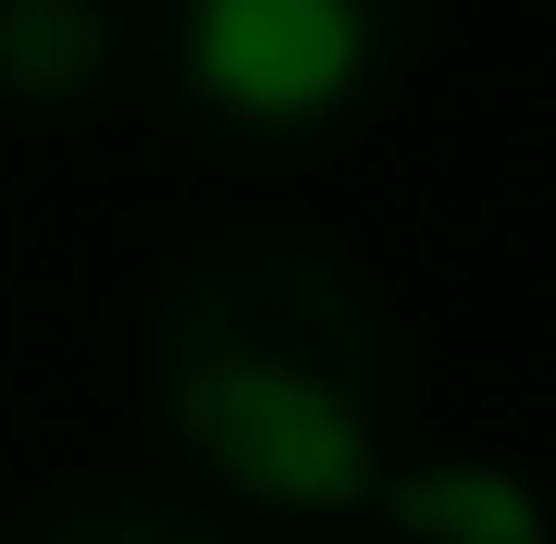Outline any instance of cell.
<instances>
[{"instance_id": "1", "label": "cell", "mask_w": 556, "mask_h": 544, "mask_svg": "<svg viewBox=\"0 0 556 544\" xmlns=\"http://www.w3.org/2000/svg\"><path fill=\"white\" fill-rule=\"evenodd\" d=\"M149 408L211 495L358 520L396 470V334L309 248H199L149 309Z\"/></svg>"}, {"instance_id": "2", "label": "cell", "mask_w": 556, "mask_h": 544, "mask_svg": "<svg viewBox=\"0 0 556 544\" xmlns=\"http://www.w3.org/2000/svg\"><path fill=\"white\" fill-rule=\"evenodd\" d=\"M420 0H161V87L211 149L298 162L396 87Z\"/></svg>"}, {"instance_id": "3", "label": "cell", "mask_w": 556, "mask_h": 544, "mask_svg": "<svg viewBox=\"0 0 556 544\" xmlns=\"http://www.w3.org/2000/svg\"><path fill=\"white\" fill-rule=\"evenodd\" d=\"M358 544H544V507L507 458H408L358 495Z\"/></svg>"}, {"instance_id": "4", "label": "cell", "mask_w": 556, "mask_h": 544, "mask_svg": "<svg viewBox=\"0 0 556 544\" xmlns=\"http://www.w3.org/2000/svg\"><path fill=\"white\" fill-rule=\"evenodd\" d=\"M124 75V0H0V100L87 112Z\"/></svg>"}, {"instance_id": "5", "label": "cell", "mask_w": 556, "mask_h": 544, "mask_svg": "<svg viewBox=\"0 0 556 544\" xmlns=\"http://www.w3.org/2000/svg\"><path fill=\"white\" fill-rule=\"evenodd\" d=\"M25 544H236V532H223L199 495H174V483H87V495L38 507Z\"/></svg>"}]
</instances>
